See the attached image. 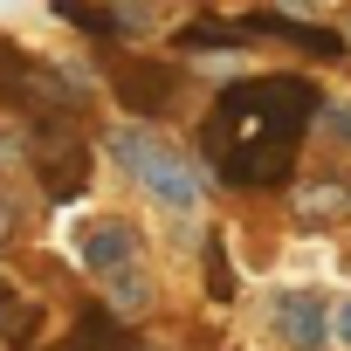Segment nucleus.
<instances>
[{
	"mask_svg": "<svg viewBox=\"0 0 351 351\" xmlns=\"http://www.w3.org/2000/svg\"><path fill=\"white\" fill-rule=\"evenodd\" d=\"M303 110H317V97L303 83H248L221 104L214 117V152L234 180H282L289 152L303 138Z\"/></svg>",
	"mask_w": 351,
	"mask_h": 351,
	"instance_id": "1",
	"label": "nucleus"
},
{
	"mask_svg": "<svg viewBox=\"0 0 351 351\" xmlns=\"http://www.w3.org/2000/svg\"><path fill=\"white\" fill-rule=\"evenodd\" d=\"M104 152L131 172L158 207H172V214H193V207H200V172H193L186 158H172L158 138H145V131H110Z\"/></svg>",
	"mask_w": 351,
	"mask_h": 351,
	"instance_id": "2",
	"label": "nucleus"
},
{
	"mask_svg": "<svg viewBox=\"0 0 351 351\" xmlns=\"http://www.w3.org/2000/svg\"><path fill=\"white\" fill-rule=\"evenodd\" d=\"M0 104L21 117H56L76 104V76H62L49 56H28L14 42H0Z\"/></svg>",
	"mask_w": 351,
	"mask_h": 351,
	"instance_id": "3",
	"label": "nucleus"
},
{
	"mask_svg": "<svg viewBox=\"0 0 351 351\" xmlns=\"http://www.w3.org/2000/svg\"><path fill=\"white\" fill-rule=\"evenodd\" d=\"M28 152H35V180H42L49 200H76V193H83V180H90V145L62 124V110L28 124Z\"/></svg>",
	"mask_w": 351,
	"mask_h": 351,
	"instance_id": "4",
	"label": "nucleus"
},
{
	"mask_svg": "<svg viewBox=\"0 0 351 351\" xmlns=\"http://www.w3.org/2000/svg\"><path fill=\"white\" fill-rule=\"evenodd\" d=\"M269 330L282 351H330V303L317 289H276L269 296Z\"/></svg>",
	"mask_w": 351,
	"mask_h": 351,
	"instance_id": "5",
	"label": "nucleus"
},
{
	"mask_svg": "<svg viewBox=\"0 0 351 351\" xmlns=\"http://www.w3.org/2000/svg\"><path fill=\"white\" fill-rule=\"evenodd\" d=\"M76 262H83V269H97V276H110V269L138 262V228H131V221H117V214L83 221V228H76Z\"/></svg>",
	"mask_w": 351,
	"mask_h": 351,
	"instance_id": "6",
	"label": "nucleus"
},
{
	"mask_svg": "<svg viewBox=\"0 0 351 351\" xmlns=\"http://www.w3.org/2000/svg\"><path fill=\"white\" fill-rule=\"evenodd\" d=\"M104 296H110V310H117V317H145V310H152V282H145V269H138V262L110 269V276H104Z\"/></svg>",
	"mask_w": 351,
	"mask_h": 351,
	"instance_id": "7",
	"label": "nucleus"
},
{
	"mask_svg": "<svg viewBox=\"0 0 351 351\" xmlns=\"http://www.w3.org/2000/svg\"><path fill=\"white\" fill-rule=\"evenodd\" d=\"M344 207H351L344 186H310V193H296V214H310V221H330V214H344Z\"/></svg>",
	"mask_w": 351,
	"mask_h": 351,
	"instance_id": "8",
	"label": "nucleus"
},
{
	"mask_svg": "<svg viewBox=\"0 0 351 351\" xmlns=\"http://www.w3.org/2000/svg\"><path fill=\"white\" fill-rule=\"evenodd\" d=\"M69 351H124V344H117L110 317H83V330H76V344H69Z\"/></svg>",
	"mask_w": 351,
	"mask_h": 351,
	"instance_id": "9",
	"label": "nucleus"
},
{
	"mask_svg": "<svg viewBox=\"0 0 351 351\" xmlns=\"http://www.w3.org/2000/svg\"><path fill=\"white\" fill-rule=\"evenodd\" d=\"M28 324H35V310H28V303H14V296H0V330H8L14 344L28 337Z\"/></svg>",
	"mask_w": 351,
	"mask_h": 351,
	"instance_id": "10",
	"label": "nucleus"
},
{
	"mask_svg": "<svg viewBox=\"0 0 351 351\" xmlns=\"http://www.w3.org/2000/svg\"><path fill=\"white\" fill-rule=\"evenodd\" d=\"M330 337H337V344H344V351H351V296H344V303H337V310H330Z\"/></svg>",
	"mask_w": 351,
	"mask_h": 351,
	"instance_id": "11",
	"label": "nucleus"
},
{
	"mask_svg": "<svg viewBox=\"0 0 351 351\" xmlns=\"http://www.w3.org/2000/svg\"><path fill=\"white\" fill-rule=\"evenodd\" d=\"M21 152H28L21 138H0V172H14V165H21Z\"/></svg>",
	"mask_w": 351,
	"mask_h": 351,
	"instance_id": "12",
	"label": "nucleus"
},
{
	"mask_svg": "<svg viewBox=\"0 0 351 351\" xmlns=\"http://www.w3.org/2000/svg\"><path fill=\"white\" fill-rule=\"evenodd\" d=\"M8 234H14V207H8V200H0V241H8Z\"/></svg>",
	"mask_w": 351,
	"mask_h": 351,
	"instance_id": "13",
	"label": "nucleus"
},
{
	"mask_svg": "<svg viewBox=\"0 0 351 351\" xmlns=\"http://www.w3.org/2000/svg\"><path fill=\"white\" fill-rule=\"evenodd\" d=\"M344 35H351V28H344Z\"/></svg>",
	"mask_w": 351,
	"mask_h": 351,
	"instance_id": "14",
	"label": "nucleus"
}]
</instances>
